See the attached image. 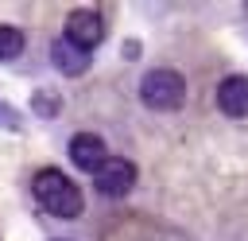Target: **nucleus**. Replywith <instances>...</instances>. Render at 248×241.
<instances>
[{
  "label": "nucleus",
  "mask_w": 248,
  "mask_h": 241,
  "mask_svg": "<svg viewBox=\"0 0 248 241\" xmlns=\"http://www.w3.org/2000/svg\"><path fill=\"white\" fill-rule=\"evenodd\" d=\"M70 159L81 167V171H97L108 155H105V140L101 136H93V132H78L74 140H70Z\"/></svg>",
  "instance_id": "nucleus-5"
},
{
  "label": "nucleus",
  "mask_w": 248,
  "mask_h": 241,
  "mask_svg": "<svg viewBox=\"0 0 248 241\" xmlns=\"http://www.w3.org/2000/svg\"><path fill=\"white\" fill-rule=\"evenodd\" d=\"M50 58H54V66H58L62 74H70V78H78V74L89 70V51H81V47H74V43H66V39H54Z\"/></svg>",
  "instance_id": "nucleus-7"
},
{
  "label": "nucleus",
  "mask_w": 248,
  "mask_h": 241,
  "mask_svg": "<svg viewBox=\"0 0 248 241\" xmlns=\"http://www.w3.org/2000/svg\"><path fill=\"white\" fill-rule=\"evenodd\" d=\"M19 54H23V31L0 23V62H12V58H19Z\"/></svg>",
  "instance_id": "nucleus-8"
},
{
  "label": "nucleus",
  "mask_w": 248,
  "mask_h": 241,
  "mask_svg": "<svg viewBox=\"0 0 248 241\" xmlns=\"http://www.w3.org/2000/svg\"><path fill=\"white\" fill-rule=\"evenodd\" d=\"M93 183L105 198H124L132 187H136V163L132 159H105L97 171H93Z\"/></svg>",
  "instance_id": "nucleus-3"
},
{
  "label": "nucleus",
  "mask_w": 248,
  "mask_h": 241,
  "mask_svg": "<svg viewBox=\"0 0 248 241\" xmlns=\"http://www.w3.org/2000/svg\"><path fill=\"white\" fill-rule=\"evenodd\" d=\"M31 190H35L39 206H43L46 214H54V218H78V214L85 210L78 183H74L70 175H62L58 167H43V171L35 175Z\"/></svg>",
  "instance_id": "nucleus-1"
},
{
  "label": "nucleus",
  "mask_w": 248,
  "mask_h": 241,
  "mask_svg": "<svg viewBox=\"0 0 248 241\" xmlns=\"http://www.w3.org/2000/svg\"><path fill=\"white\" fill-rule=\"evenodd\" d=\"M217 105L221 113L229 117H248V78L244 74H232L217 86Z\"/></svg>",
  "instance_id": "nucleus-6"
},
{
  "label": "nucleus",
  "mask_w": 248,
  "mask_h": 241,
  "mask_svg": "<svg viewBox=\"0 0 248 241\" xmlns=\"http://www.w3.org/2000/svg\"><path fill=\"white\" fill-rule=\"evenodd\" d=\"M62 39L74 43V47H81V51H93V47L105 39V19H101L97 12H89V8H78V12H70Z\"/></svg>",
  "instance_id": "nucleus-4"
},
{
  "label": "nucleus",
  "mask_w": 248,
  "mask_h": 241,
  "mask_svg": "<svg viewBox=\"0 0 248 241\" xmlns=\"http://www.w3.org/2000/svg\"><path fill=\"white\" fill-rule=\"evenodd\" d=\"M35 109H39V117H58V97L54 93H35Z\"/></svg>",
  "instance_id": "nucleus-9"
},
{
  "label": "nucleus",
  "mask_w": 248,
  "mask_h": 241,
  "mask_svg": "<svg viewBox=\"0 0 248 241\" xmlns=\"http://www.w3.org/2000/svg\"><path fill=\"white\" fill-rule=\"evenodd\" d=\"M140 97H143V105L147 109H178L182 101H186V82H182V74L178 70H147L143 74V82H140Z\"/></svg>",
  "instance_id": "nucleus-2"
},
{
  "label": "nucleus",
  "mask_w": 248,
  "mask_h": 241,
  "mask_svg": "<svg viewBox=\"0 0 248 241\" xmlns=\"http://www.w3.org/2000/svg\"><path fill=\"white\" fill-rule=\"evenodd\" d=\"M0 128H19L16 109H12V105H4V101H0Z\"/></svg>",
  "instance_id": "nucleus-10"
},
{
  "label": "nucleus",
  "mask_w": 248,
  "mask_h": 241,
  "mask_svg": "<svg viewBox=\"0 0 248 241\" xmlns=\"http://www.w3.org/2000/svg\"><path fill=\"white\" fill-rule=\"evenodd\" d=\"M58 241H66V237H58Z\"/></svg>",
  "instance_id": "nucleus-11"
}]
</instances>
